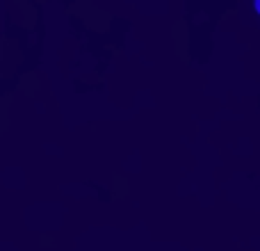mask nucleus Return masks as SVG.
Returning <instances> with one entry per match:
<instances>
[{
  "instance_id": "nucleus-1",
  "label": "nucleus",
  "mask_w": 260,
  "mask_h": 251,
  "mask_svg": "<svg viewBox=\"0 0 260 251\" xmlns=\"http://www.w3.org/2000/svg\"><path fill=\"white\" fill-rule=\"evenodd\" d=\"M256 9H258V14H260V0H256Z\"/></svg>"
}]
</instances>
